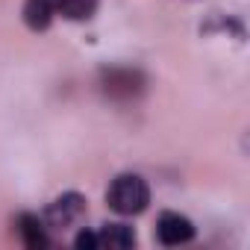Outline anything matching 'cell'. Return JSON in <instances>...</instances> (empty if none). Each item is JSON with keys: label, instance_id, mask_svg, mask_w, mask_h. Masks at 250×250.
I'll list each match as a JSON object with an SVG mask.
<instances>
[{"label": "cell", "instance_id": "ba28073f", "mask_svg": "<svg viewBox=\"0 0 250 250\" xmlns=\"http://www.w3.org/2000/svg\"><path fill=\"white\" fill-rule=\"evenodd\" d=\"M100 0H59V15L68 21H91Z\"/></svg>", "mask_w": 250, "mask_h": 250}, {"label": "cell", "instance_id": "5b68a950", "mask_svg": "<svg viewBox=\"0 0 250 250\" xmlns=\"http://www.w3.org/2000/svg\"><path fill=\"white\" fill-rule=\"evenodd\" d=\"M53 15H59V0H24L21 18L33 33H44L53 24Z\"/></svg>", "mask_w": 250, "mask_h": 250}, {"label": "cell", "instance_id": "3957f363", "mask_svg": "<svg viewBox=\"0 0 250 250\" xmlns=\"http://www.w3.org/2000/svg\"><path fill=\"white\" fill-rule=\"evenodd\" d=\"M85 215H88V200H85V194H80V191H65V194H59L53 203H47L42 221H44L47 229L65 232V229H71V227H80V224L85 221Z\"/></svg>", "mask_w": 250, "mask_h": 250}, {"label": "cell", "instance_id": "6da1fadb", "mask_svg": "<svg viewBox=\"0 0 250 250\" xmlns=\"http://www.w3.org/2000/svg\"><path fill=\"white\" fill-rule=\"evenodd\" d=\"M97 85L106 100H112L118 106H130L147 94L150 80L136 65H103L97 71Z\"/></svg>", "mask_w": 250, "mask_h": 250}, {"label": "cell", "instance_id": "9c48e42d", "mask_svg": "<svg viewBox=\"0 0 250 250\" xmlns=\"http://www.w3.org/2000/svg\"><path fill=\"white\" fill-rule=\"evenodd\" d=\"M74 247H77V250H97V247H100L97 232H91V229H80L77 238H74Z\"/></svg>", "mask_w": 250, "mask_h": 250}, {"label": "cell", "instance_id": "277c9868", "mask_svg": "<svg viewBox=\"0 0 250 250\" xmlns=\"http://www.w3.org/2000/svg\"><path fill=\"white\" fill-rule=\"evenodd\" d=\"M194 224H191V218H186V215H180V212H162L159 218H156V238H159V244H165V247H180V244H188L191 238H194Z\"/></svg>", "mask_w": 250, "mask_h": 250}, {"label": "cell", "instance_id": "52a82bcc", "mask_svg": "<svg viewBox=\"0 0 250 250\" xmlns=\"http://www.w3.org/2000/svg\"><path fill=\"white\" fill-rule=\"evenodd\" d=\"M97 241L100 247H109V250H130L136 247V229L130 224H103L97 229Z\"/></svg>", "mask_w": 250, "mask_h": 250}, {"label": "cell", "instance_id": "7a4b0ae2", "mask_svg": "<svg viewBox=\"0 0 250 250\" xmlns=\"http://www.w3.org/2000/svg\"><path fill=\"white\" fill-rule=\"evenodd\" d=\"M106 206L115 215L133 218L150 206V186L142 174H118L106 188Z\"/></svg>", "mask_w": 250, "mask_h": 250}, {"label": "cell", "instance_id": "8992f818", "mask_svg": "<svg viewBox=\"0 0 250 250\" xmlns=\"http://www.w3.org/2000/svg\"><path fill=\"white\" fill-rule=\"evenodd\" d=\"M15 227H18V235H21L24 247H30V250H44V247L50 244L47 227H44V221H42L36 212H21V215L15 218Z\"/></svg>", "mask_w": 250, "mask_h": 250}]
</instances>
